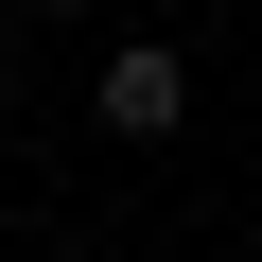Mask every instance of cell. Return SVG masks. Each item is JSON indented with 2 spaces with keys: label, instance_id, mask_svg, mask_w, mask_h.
<instances>
[{
  "label": "cell",
  "instance_id": "obj_1",
  "mask_svg": "<svg viewBox=\"0 0 262 262\" xmlns=\"http://www.w3.org/2000/svg\"><path fill=\"white\" fill-rule=\"evenodd\" d=\"M175 122H192V53L175 35H122L105 53V140H175Z\"/></svg>",
  "mask_w": 262,
  "mask_h": 262
},
{
  "label": "cell",
  "instance_id": "obj_2",
  "mask_svg": "<svg viewBox=\"0 0 262 262\" xmlns=\"http://www.w3.org/2000/svg\"><path fill=\"white\" fill-rule=\"evenodd\" d=\"M0 88H18V18H0Z\"/></svg>",
  "mask_w": 262,
  "mask_h": 262
}]
</instances>
